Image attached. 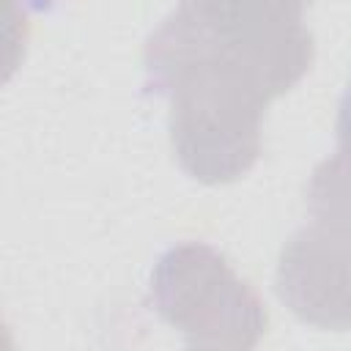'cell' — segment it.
<instances>
[{
  "label": "cell",
  "instance_id": "277c9868",
  "mask_svg": "<svg viewBox=\"0 0 351 351\" xmlns=\"http://www.w3.org/2000/svg\"><path fill=\"white\" fill-rule=\"evenodd\" d=\"M304 200L315 225L351 236V151L340 148L313 167Z\"/></svg>",
  "mask_w": 351,
  "mask_h": 351
},
{
  "label": "cell",
  "instance_id": "8992f818",
  "mask_svg": "<svg viewBox=\"0 0 351 351\" xmlns=\"http://www.w3.org/2000/svg\"><path fill=\"white\" fill-rule=\"evenodd\" d=\"M186 351H230V348H219V346H189Z\"/></svg>",
  "mask_w": 351,
  "mask_h": 351
},
{
  "label": "cell",
  "instance_id": "6da1fadb",
  "mask_svg": "<svg viewBox=\"0 0 351 351\" xmlns=\"http://www.w3.org/2000/svg\"><path fill=\"white\" fill-rule=\"evenodd\" d=\"M145 93L170 101V145L200 184H230L261 156V121L313 66L299 3H181L148 36Z\"/></svg>",
  "mask_w": 351,
  "mask_h": 351
},
{
  "label": "cell",
  "instance_id": "3957f363",
  "mask_svg": "<svg viewBox=\"0 0 351 351\" xmlns=\"http://www.w3.org/2000/svg\"><path fill=\"white\" fill-rule=\"evenodd\" d=\"M274 288L299 321L351 329V236L321 225L299 228L280 252Z\"/></svg>",
  "mask_w": 351,
  "mask_h": 351
},
{
  "label": "cell",
  "instance_id": "7a4b0ae2",
  "mask_svg": "<svg viewBox=\"0 0 351 351\" xmlns=\"http://www.w3.org/2000/svg\"><path fill=\"white\" fill-rule=\"evenodd\" d=\"M151 307L192 346L250 351L269 315L258 291L206 241L167 247L151 269Z\"/></svg>",
  "mask_w": 351,
  "mask_h": 351
},
{
  "label": "cell",
  "instance_id": "5b68a950",
  "mask_svg": "<svg viewBox=\"0 0 351 351\" xmlns=\"http://www.w3.org/2000/svg\"><path fill=\"white\" fill-rule=\"evenodd\" d=\"M335 134H337V143L340 148L351 151V80L340 96V104H337V123H335Z\"/></svg>",
  "mask_w": 351,
  "mask_h": 351
}]
</instances>
